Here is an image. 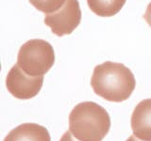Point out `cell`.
Segmentation results:
<instances>
[{"instance_id":"1","label":"cell","mask_w":151,"mask_h":141,"mask_svg":"<svg viewBox=\"0 0 151 141\" xmlns=\"http://www.w3.org/2000/svg\"><path fill=\"white\" fill-rule=\"evenodd\" d=\"M91 86L94 93L105 100L121 103L131 96L136 81L132 72L124 64L106 61L96 66Z\"/></svg>"},{"instance_id":"2","label":"cell","mask_w":151,"mask_h":141,"mask_svg":"<svg viewBox=\"0 0 151 141\" xmlns=\"http://www.w3.org/2000/svg\"><path fill=\"white\" fill-rule=\"evenodd\" d=\"M110 128L109 113L93 102L78 103L69 115V131L78 141H102Z\"/></svg>"},{"instance_id":"3","label":"cell","mask_w":151,"mask_h":141,"mask_svg":"<svg viewBox=\"0 0 151 141\" xmlns=\"http://www.w3.org/2000/svg\"><path fill=\"white\" fill-rule=\"evenodd\" d=\"M54 62L53 47L44 40L27 41L18 52L17 65L29 76H44L52 68Z\"/></svg>"},{"instance_id":"4","label":"cell","mask_w":151,"mask_h":141,"mask_svg":"<svg viewBox=\"0 0 151 141\" xmlns=\"http://www.w3.org/2000/svg\"><path fill=\"white\" fill-rule=\"evenodd\" d=\"M81 21V11L78 0H66L63 6L55 12L46 14L45 24L52 33L59 37L71 34Z\"/></svg>"},{"instance_id":"5","label":"cell","mask_w":151,"mask_h":141,"mask_svg":"<svg viewBox=\"0 0 151 141\" xmlns=\"http://www.w3.org/2000/svg\"><path fill=\"white\" fill-rule=\"evenodd\" d=\"M44 76H29L17 64L9 70L6 78L8 91L13 97L21 100L35 97L40 92Z\"/></svg>"},{"instance_id":"6","label":"cell","mask_w":151,"mask_h":141,"mask_svg":"<svg viewBox=\"0 0 151 141\" xmlns=\"http://www.w3.org/2000/svg\"><path fill=\"white\" fill-rule=\"evenodd\" d=\"M133 135L143 141H151V99L141 101L134 108L130 121Z\"/></svg>"},{"instance_id":"7","label":"cell","mask_w":151,"mask_h":141,"mask_svg":"<svg viewBox=\"0 0 151 141\" xmlns=\"http://www.w3.org/2000/svg\"><path fill=\"white\" fill-rule=\"evenodd\" d=\"M4 141H51L49 132L37 123H23L12 129Z\"/></svg>"},{"instance_id":"8","label":"cell","mask_w":151,"mask_h":141,"mask_svg":"<svg viewBox=\"0 0 151 141\" xmlns=\"http://www.w3.org/2000/svg\"><path fill=\"white\" fill-rule=\"evenodd\" d=\"M127 0H87L90 9L101 17H111L119 12Z\"/></svg>"},{"instance_id":"9","label":"cell","mask_w":151,"mask_h":141,"mask_svg":"<svg viewBox=\"0 0 151 141\" xmlns=\"http://www.w3.org/2000/svg\"><path fill=\"white\" fill-rule=\"evenodd\" d=\"M35 9L45 13L57 11L63 6L66 0H28Z\"/></svg>"},{"instance_id":"10","label":"cell","mask_w":151,"mask_h":141,"mask_svg":"<svg viewBox=\"0 0 151 141\" xmlns=\"http://www.w3.org/2000/svg\"><path fill=\"white\" fill-rule=\"evenodd\" d=\"M144 18H145V20L146 21V23L149 25V26L151 27V2L148 4L147 8H146V11H145V13L144 15Z\"/></svg>"},{"instance_id":"11","label":"cell","mask_w":151,"mask_h":141,"mask_svg":"<svg viewBox=\"0 0 151 141\" xmlns=\"http://www.w3.org/2000/svg\"><path fill=\"white\" fill-rule=\"evenodd\" d=\"M60 141H76V140L73 138V135L70 133V131H67L63 134V136H61Z\"/></svg>"},{"instance_id":"12","label":"cell","mask_w":151,"mask_h":141,"mask_svg":"<svg viewBox=\"0 0 151 141\" xmlns=\"http://www.w3.org/2000/svg\"><path fill=\"white\" fill-rule=\"evenodd\" d=\"M126 141H143V140H140L139 138H137L135 135H131Z\"/></svg>"}]
</instances>
